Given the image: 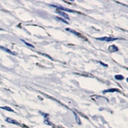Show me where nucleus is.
Segmentation results:
<instances>
[{
  "mask_svg": "<svg viewBox=\"0 0 128 128\" xmlns=\"http://www.w3.org/2000/svg\"><path fill=\"white\" fill-rule=\"evenodd\" d=\"M22 42H24L25 44H26V45H28V46H30V47H32V48H34V47L33 46H32V45H31V44H28V43H26V42H24V40H22Z\"/></svg>",
  "mask_w": 128,
  "mask_h": 128,
  "instance_id": "nucleus-12",
  "label": "nucleus"
},
{
  "mask_svg": "<svg viewBox=\"0 0 128 128\" xmlns=\"http://www.w3.org/2000/svg\"><path fill=\"white\" fill-rule=\"evenodd\" d=\"M6 122H9V123H11V124H16V125H18V126H20V124H19V123H18L17 121H16L15 120L11 119V118H6Z\"/></svg>",
  "mask_w": 128,
  "mask_h": 128,
  "instance_id": "nucleus-4",
  "label": "nucleus"
},
{
  "mask_svg": "<svg viewBox=\"0 0 128 128\" xmlns=\"http://www.w3.org/2000/svg\"><path fill=\"white\" fill-rule=\"evenodd\" d=\"M0 49H2V50H4V51H6V52H8V53H10V54H13V55H16V53H14V52H12V51L9 50L8 49H7V48H4V47H2V46H0Z\"/></svg>",
  "mask_w": 128,
  "mask_h": 128,
  "instance_id": "nucleus-5",
  "label": "nucleus"
},
{
  "mask_svg": "<svg viewBox=\"0 0 128 128\" xmlns=\"http://www.w3.org/2000/svg\"><path fill=\"white\" fill-rule=\"evenodd\" d=\"M97 39L100 41H106V42H112V41H114L115 40H118L117 38H113V37H107V36H104V37H101V38H97Z\"/></svg>",
  "mask_w": 128,
  "mask_h": 128,
  "instance_id": "nucleus-1",
  "label": "nucleus"
},
{
  "mask_svg": "<svg viewBox=\"0 0 128 128\" xmlns=\"http://www.w3.org/2000/svg\"><path fill=\"white\" fill-rule=\"evenodd\" d=\"M57 19H59V20H61V21H62V22H64V23H66V24H68V22H67V21H65V20H64V19H62L61 18H57Z\"/></svg>",
  "mask_w": 128,
  "mask_h": 128,
  "instance_id": "nucleus-11",
  "label": "nucleus"
},
{
  "mask_svg": "<svg viewBox=\"0 0 128 128\" xmlns=\"http://www.w3.org/2000/svg\"><path fill=\"white\" fill-rule=\"evenodd\" d=\"M66 30H67V31H68V32H71V33H73V34H76V35H79V36H81V37H82V35H81L80 34H78V32H74V31L72 30H70V29H69V28H66Z\"/></svg>",
  "mask_w": 128,
  "mask_h": 128,
  "instance_id": "nucleus-7",
  "label": "nucleus"
},
{
  "mask_svg": "<svg viewBox=\"0 0 128 128\" xmlns=\"http://www.w3.org/2000/svg\"><path fill=\"white\" fill-rule=\"evenodd\" d=\"M115 79H116V80H122L124 79V77L122 76H120V75H116V76H115Z\"/></svg>",
  "mask_w": 128,
  "mask_h": 128,
  "instance_id": "nucleus-9",
  "label": "nucleus"
},
{
  "mask_svg": "<svg viewBox=\"0 0 128 128\" xmlns=\"http://www.w3.org/2000/svg\"><path fill=\"white\" fill-rule=\"evenodd\" d=\"M52 6H54V7H56V8H58V10H64V11H66V12H76L75 11L72 10H70V9H68V8H64V7H62V6H54V5H52Z\"/></svg>",
  "mask_w": 128,
  "mask_h": 128,
  "instance_id": "nucleus-2",
  "label": "nucleus"
},
{
  "mask_svg": "<svg viewBox=\"0 0 128 128\" xmlns=\"http://www.w3.org/2000/svg\"><path fill=\"white\" fill-rule=\"evenodd\" d=\"M108 50H109V51H110L111 52H116V51H118V48H116V47L115 46V45L110 46L109 47V48H108Z\"/></svg>",
  "mask_w": 128,
  "mask_h": 128,
  "instance_id": "nucleus-3",
  "label": "nucleus"
},
{
  "mask_svg": "<svg viewBox=\"0 0 128 128\" xmlns=\"http://www.w3.org/2000/svg\"><path fill=\"white\" fill-rule=\"evenodd\" d=\"M74 115H75V116H76V120H78V124H80V119H79L78 116V115H76V113H74Z\"/></svg>",
  "mask_w": 128,
  "mask_h": 128,
  "instance_id": "nucleus-10",
  "label": "nucleus"
},
{
  "mask_svg": "<svg viewBox=\"0 0 128 128\" xmlns=\"http://www.w3.org/2000/svg\"><path fill=\"white\" fill-rule=\"evenodd\" d=\"M57 13H58L60 15H61L62 16H63V17L66 18V19H67L68 20L69 19V18H68V15L66 14V13H64V12H61V11H59V10H58V11H57Z\"/></svg>",
  "mask_w": 128,
  "mask_h": 128,
  "instance_id": "nucleus-6",
  "label": "nucleus"
},
{
  "mask_svg": "<svg viewBox=\"0 0 128 128\" xmlns=\"http://www.w3.org/2000/svg\"><path fill=\"white\" fill-rule=\"evenodd\" d=\"M1 108H2V109L6 110H8V111H10V112H13V110H12L11 109L10 107H7V106H5V107H1Z\"/></svg>",
  "mask_w": 128,
  "mask_h": 128,
  "instance_id": "nucleus-8",
  "label": "nucleus"
}]
</instances>
